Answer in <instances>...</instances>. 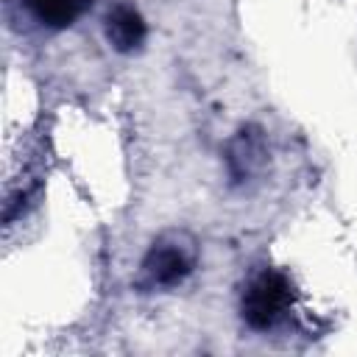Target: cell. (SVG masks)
<instances>
[{"mask_svg":"<svg viewBox=\"0 0 357 357\" xmlns=\"http://www.w3.org/2000/svg\"><path fill=\"white\" fill-rule=\"evenodd\" d=\"M28 8L50 28H67L73 25L89 6V0H25Z\"/></svg>","mask_w":357,"mask_h":357,"instance_id":"4","label":"cell"},{"mask_svg":"<svg viewBox=\"0 0 357 357\" xmlns=\"http://www.w3.org/2000/svg\"><path fill=\"white\" fill-rule=\"evenodd\" d=\"M106 36L114 50L131 53L145 42V20L131 6H117L106 17Z\"/></svg>","mask_w":357,"mask_h":357,"instance_id":"3","label":"cell"},{"mask_svg":"<svg viewBox=\"0 0 357 357\" xmlns=\"http://www.w3.org/2000/svg\"><path fill=\"white\" fill-rule=\"evenodd\" d=\"M293 301L290 282L276 271H262L243 293V318L251 329H271Z\"/></svg>","mask_w":357,"mask_h":357,"instance_id":"1","label":"cell"},{"mask_svg":"<svg viewBox=\"0 0 357 357\" xmlns=\"http://www.w3.org/2000/svg\"><path fill=\"white\" fill-rule=\"evenodd\" d=\"M195 251L181 237H162L151 245V251L142 259V279L145 287H173L184 282V276L192 271Z\"/></svg>","mask_w":357,"mask_h":357,"instance_id":"2","label":"cell"}]
</instances>
